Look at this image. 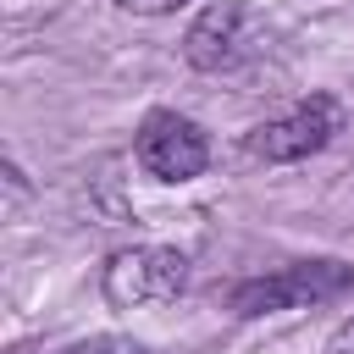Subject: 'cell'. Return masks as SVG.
<instances>
[{
    "label": "cell",
    "instance_id": "cell-1",
    "mask_svg": "<svg viewBox=\"0 0 354 354\" xmlns=\"http://www.w3.org/2000/svg\"><path fill=\"white\" fill-rule=\"evenodd\" d=\"M343 293H354V266L348 260H288L277 271L238 277L227 288V310L243 315V321H260V315H282V310L332 304Z\"/></svg>",
    "mask_w": 354,
    "mask_h": 354
},
{
    "label": "cell",
    "instance_id": "cell-2",
    "mask_svg": "<svg viewBox=\"0 0 354 354\" xmlns=\"http://www.w3.org/2000/svg\"><path fill=\"white\" fill-rule=\"evenodd\" d=\"M188 288V254L166 249V243H133L116 249L105 260L100 293L111 310H149V304H171Z\"/></svg>",
    "mask_w": 354,
    "mask_h": 354
},
{
    "label": "cell",
    "instance_id": "cell-3",
    "mask_svg": "<svg viewBox=\"0 0 354 354\" xmlns=\"http://www.w3.org/2000/svg\"><path fill=\"white\" fill-rule=\"evenodd\" d=\"M343 133V105L332 94H304L299 105H288L282 116L249 127L243 138V155L260 160V166H293V160H310L321 155L332 138Z\"/></svg>",
    "mask_w": 354,
    "mask_h": 354
},
{
    "label": "cell",
    "instance_id": "cell-4",
    "mask_svg": "<svg viewBox=\"0 0 354 354\" xmlns=\"http://www.w3.org/2000/svg\"><path fill=\"white\" fill-rule=\"evenodd\" d=\"M133 155L155 183H194L210 166V138L194 116L183 111H144L138 133H133Z\"/></svg>",
    "mask_w": 354,
    "mask_h": 354
},
{
    "label": "cell",
    "instance_id": "cell-5",
    "mask_svg": "<svg viewBox=\"0 0 354 354\" xmlns=\"http://www.w3.org/2000/svg\"><path fill=\"white\" fill-rule=\"evenodd\" d=\"M254 39H260V28H254V11L243 0H210L183 33V55H188L194 72L221 77V72H238L254 55Z\"/></svg>",
    "mask_w": 354,
    "mask_h": 354
},
{
    "label": "cell",
    "instance_id": "cell-6",
    "mask_svg": "<svg viewBox=\"0 0 354 354\" xmlns=\"http://www.w3.org/2000/svg\"><path fill=\"white\" fill-rule=\"evenodd\" d=\"M61 354H155V348H149V343H138V337H122V332H100V337L66 343Z\"/></svg>",
    "mask_w": 354,
    "mask_h": 354
},
{
    "label": "cell",
    "instance_id": "cell-7",
    "mask_svg": "<svg viewBox=\"0 0 354 354\" xmlns=\"http://www.w3.org/2000/svg\"><path fill=\"white\" fill-rule=\"evenodd\" d=\"M116 11H133V17H171V11H183L188 0H111Z\"/></svg>",
    "mask_w": 354,
    "mask_h": 354
},
{
    "label": "cell",
    "instance_id": "cell-8",
    "mask_svg": "<svg viewBox=\"0 0 354 354\" xmlns=\"http://www.w3.org/2000/svg\"><path fill=\"white\" fill-rule=\"evenodd\" d=\"M326 354H354V315L337 321V332L326 337Z\"/></svg>",
    "mask_w": 354,
    "mask_h": 354
}]
</instances>
